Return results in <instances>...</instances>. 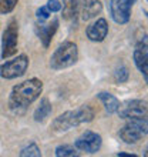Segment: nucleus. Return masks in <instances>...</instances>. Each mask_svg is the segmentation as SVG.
I'll return each instance as SVG.
<instances>
[{
	"mask_svg": "<svg viewBox=\"0 0 148 157\" xmlns=\"http://www.w3.org/2000/svg\"><path fill=\"white\" fill-rule=\"evenodd\" d=\"M43 91V82L40 78H29L23 83H19L12 89L9 97V109L14 114H24L27 107L33 104Z\"/></svg>",
	"mask_w": 148,
	"mask_h": 157,
	"instance_id": "obj_1",
	"label": "nucleus"
},
{
	"mask_svg": "<svg viewBox=\"0 0 148 157\" xmlns=\"http://www.w3.org/2000/svg\"><path fill=\"white\" fill-rule=\"evenodd\" d=\"M95 113L90 106H81L76 110H68L60 114L58 117L53 120L51 123V132L54 133H64L68 132L71 128L77 127L83 123H90L94 119Z\"/></svg>",
	"mask_w": 148,
	"mask_h": 157,
	"instance_id": "obj_2",
	"label": "nucleus"
},
{
	"mask_svg": "<svg viewBox=\"0 0 148 157\" xmlns=\"http://www.w3.org/2000/svg\"><path fill=\"white\" fill-rule=\"evenodd\" d=\"M78 60L77 44L73 41H63L50 57V67L53 70H63L74 66Z\"/></svg>",
	"mask_w": 148,
	"mask_h": 157,
	"instance_id": "obj_3",
	"label": "nucleus"
},
{
	"mask_svg": "<svg viewBox=\"0 0 148 157\" xmlns=\"http://www.w3.org/2000/svg\"><path fill=\"white\" fill-rule=\"evenodd\" d=\"M148 126L147 117H134V119H127V123L120 128V139L127 143V144H135L147 136Z\"/></svg>",
	"mask_w": 148,
	"mask_h": 157,
	"instance_id": "obj_4",
	"label": "nucleus"
},
{
	"mask_svg": "<svg viewBox=\"0 0 148 157\" xmlns=\"http://www.w3.org/2000/svg\"><path fill=\"white\" fill-rule=\"evenodd\" d=\"M29 69V57L26 54H20L17 57L4 62L0 66V77L6 80L21 77Z\"/></svg>",
	"mask_w": 148,
	"mask_h": 157,
	"instance_id": "obj_5",
	"label": "nucleus"
},
{
	"mask_svg": "<svg viewBox=\"0 0 148 157\" xmlns=\"http://www.w3.org/2000/svg\"><path fill=\"white\" fill-rule=\"evenodd\" d=\"M17 43H19V26L17 21H9L2 37V59H9L17 53Z\"/></svg>",
	"mask_w": 148,
	"mask_h": 157,
	"instance_id": "obj_6",
	"label": "nucleus"
},
{
	"mask_svg": "<svg viewBox=\"0 0 148 157\" xmlns=\"http://www.w3.org/2000/svg\"><path fill=\"white\" fill-rule=\"evenodd\" d=\"M120 119H134V117H147V101L141 99L127 100L120 103L117 110Z\"/></svg>",
	"mask_w": 148,
	"mask_h": 157,
	"instance_id": "obj_7",
	"label": "nucleus"
},
{
	"mask_svg": "<svg viewBox=\"0 0 148 157\" xmlns=\"http://www.w3.org/2000/svg\"><path fill=\"white\" fill-rule=\"evenodd\" d=\"M103 146V139L98 133L86 130L81 136L77 137V140L74 141V147L80 151H86L88 154H95L101 149Z\"/></svg>",
	"mask_w": 148,
	"mask_h": 157,
	"instance_id": "obj_8",
	"label": "nucleus"
},
{
	"mask_svg": "<svg viewBox=\"0 0 148 157\" xmlns=\"http://www.w3.org/2000/svg\"><path fill=\"white\" fill-rule=\"evenodd\" d=\"M131 0H111L110 2V14L111 19L117 25H127L131 19V10H132Z\"/></svg>",
	"mask_w": 148,
	"mask_h": 157,
	"instance_id": "obj_9",
	"label": "nucleus"
},
{
	"mask_svg": "<svg viewBox=\"0 0 148 157\" xmlns=\"http://www.w3.org/2000/svg\"><path fill=\"white\" fill-rule=\"evenodd\" d=\"M134 64L138 69V71H141V75L144 76V80H148V44H147V37H144L142 40H140L135 44L134 49Z\"/></svg>",
	"mask_w": 148,
	"mask_h": 157,
	"instance_id": "obj_10",
	"label": "nucleus"
},
{
	"mask_svg": "<svg viewBox=\"0 0 148 157\" xmlns=\"http://www.w3.org/2000/svg\"><path fill=\"white\" fill-rule=\"evenodd\" d=\"M57 29H58V20H57V19H53V20L49 21V23L39 21V23L36 25L34 30H36L37 37L40 39L43 47H46V49H47V47L50 46L51 39L54 37V34H56Z\"/></svg>",
	"mask_w": 148,
	"mask_h": 157,
	"instance_id": "obj_11",
	"label": "nucleus"
},
{
	"mask_svg": "<svg viewBox=\"0 0 148 157\" xmlns=\"http://www.w3.org/2000/svg\"><path fill=\"white\" fill-rule=\"evenodd\" d=\"M103 12V3L101 0H81L78 3V14L83 21H88L94 19Z\"/></svg>",
	"mask_w": 148,
	"mask_h": 157,
	"instance_id": "obj_12",
	"label": "nucleus"
},
{
	"mask_svg": "<svg viewBox=\"0 0 148 157\" xmlns=\"http://www.w3.org/2000/svg\"><path fill=\"white\" fill-rule=\"evenodd\" d=\"M86 33H87L88 40L95 41V43L103 41L104 39L107 37V34H108V23H107V20H105L104 17L97 19V20L93 21V23L87 27Z\"/></svg>",
	"mask_w": 148,
	"mask_h": 157,
	"instance_id": "obj_13",
	"label": "nucleus"
},
{
	"mask_svg": "<svg viewBox=\"0 0 148 157\" xmlns=\"http://www.w3.org/2000/svg\"><path fill=\"white\" fill-rule=\"evenodd\" d=\"M97 97L100 99V101L103 103L104 109H105V112L108 114H114L117 113L120 107V100L115 97L114 94H111V93H107V91H100Z\"/></svg>",
	"mask_w": 148,
	"mask_h": 157,
	"instance_id": "obj_14",
	"label": "nucleus"
},
{
	"mask_svg": "<svg viewBox=\"0 0 148 157\" xmlns=\"http://www.w3.org/2000/svg\"><path fill=\"white\" fill-rule=\"evenodd\" d=\"M53 112V107H51V103H50V100L47 97H43L40 100V104L37 106V109L34 110L33 113V117L36 120L37 123H44L46 120L50 117Z\"/></svg>",
	"mask_w": 148,
	"mask_h": 157,
	"instance_id": "obj_15",
	"label": "nucleus"
},
{
	"mask_svg": "<svg viewBox=\"0 0 148 157\" xmlns=\"http://www.w3.org/2000/svg\"><path fill=\"white\" fill-rule=\"evenodd\" d=\"M78 3H80V0H63L61 3L63 17L67 19V20L73 19L78 12Z\"/></svg>",
	"mask_w": 148,
	"mask_h": 157,
	"instance_id": "obj_16",
	"label": "nucleus"
},
{
	"mask_svg": "<svg viewBox=\"0 0 148 157\" xmlns=\"http://www.w3.org/2000/svg\"><path fill=\"white\" fill-rule=\"evenodd\" d=\"M54 154H56L57 157H74V156H78L77 149H76L74 146H70V144H60V146H57Z\"/></svg>",
	"mask_w": 148,
	"mask_h": 157,
	"instance_id": "obj_17",
	"label": "nucleus"
},
{
	"mask_svg": "<svg viewBox=\"0 0 148 157\" xmlns=\"http://www.w3.org/2000/svg\"><path fill=\"white\" fill-rule=\"evenodd\" d=\"M128 78H130V71H128V67L124 66V64H120V66L115 67L114 70V80L115 83L118 84H123V83H127Z\"/></svg>",
	"mask_w": 148,
	"mask_h": 157,
	"instance_id": "obj_18",
	"label": "nucleus"
},
{
	"mask_svg": "<svg viewBox=\"0 0 148 157\" xmlns=\"http://www.w3.org/2000/svg\"><path fill=\"white\" fill-rule=\"evenodd\" d=\"M19 156L20 157H31V156H34V157H40L41 156V151H40V149L37 147V144H34V143H31V144H29L27 147H24V149L21 150L20 153H19Z\"/></svg>",
	"mask_w": 148,
	"mask_h": 157,
	"instance_id": "obj_19",
	"label": "nucleus"
},
{
	"mask_svg": "<svg viewBox=\"0 0 148 157\" xmlns=\"http://www.w3.org/2000/svg\"><path fill=\"white\" fill-rule=\"evenodd\" d=\"M19 0H0V14H9L16 7Z\"/></svg>",
	"mask_w": 148,
	"mask_h": 157,
	"instance_id": "obj_20",
	"label": "nucleus"
},
{
	"mask_svg": "<svg viewBox=\"0 0 148 157\" xmlns=\"http://www.w3.org/2000/svg\"><path fill=\"white\" fill-rule=\"evenodd\" d=\"M36 16H37V20L39 21H46L50 19L51 13H50V10L46 7V6H41V7H39L36 10Z\"/></svg>",
	"mask_w": 148,
	"mask_h": 157,
	"instance_id": "obj_21",
	"label": "nucleus"
},
{
	"mask_svg": "<svg viewBox=\"0 0 148 157\" xmlns=\"http://www.w3.org/2000/svg\"><path fill=\"white\" fill-rule=\"evenodd\" d=\"M46 7L50 10V13H57V12H61V3L60 0H49Z\"/></svg>",
	"mask_w": 148,
	"mask_h": 157,
	"instance_id": "obj_22",
	"label": "nucleus"
},
{
	"mask_svg": "<svg viewBox=\"0 0 148 157\" xmlns=\"http://www.w3.org/2000/svg\"><path fill=\"white\" fill-rule=\"evenodd\" d=\"M117 156H132V157H137L135 154H131V153H121V151H120Z\"/></svg>",
	"mask_w": 148,
	"mask_h": 157,
	"instance_id": "obj_23",
	"label": "nucleus"
},
{
	"mask_svg": "<svg viewBox=\"0 0 148 157\" xmlns=\"http://www.w3.org/2000/svg\"><path fill=\"white\" fill-rule=\"evenodd\" d=\"M131 2H132V3H135V2H137V0H131Z\"/></svg>",
	"mask_w": 148,
	"mask_h": 157,
	"instance_id": "obj_24",
	"label": "nucleus"
}]
</instances>
